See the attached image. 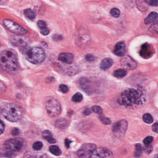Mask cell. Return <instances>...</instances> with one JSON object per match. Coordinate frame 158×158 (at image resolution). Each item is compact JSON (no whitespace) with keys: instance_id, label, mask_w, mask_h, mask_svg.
<instances>
[{"instance_id":"obj_1","label":"cell","mask_w":158,"mask_h":158,"mask_svg":"<svg viewBox=\"0 0 158 158\" xmlns=\"http://www.w3.org/2000/svg\"><path fill=\"white\" fill-rule=\"evenodd\" d=\"M145 102V95L143 92L137 89L125 90L120 95L118 103L124 106H132V105H141Z\"/></svg>"},{"instance_id":"obj_2","label":"cell","mask_w":158,"mask_h":158,"mask_svg":"<svg viewBox=\"0 0 158 158\" xmlns=\"http://www.w3.org/2000/svg\"><path fill=\"white\" fill-rule=\"evenodd\" d=\"M0 67L7 72H15L19 69L17 56L10 50H5L0 54Z\"/></svg>"},{"instance_id":"obj_3","label":"cell","mask_w":158,"mask_h":158,"mask_svg":"<svg viewBox=\"0 0 158 158\" xmlns=\"http://www.w3.org/2000/svg\"><path fill=\"white\" fill-rule=\"evenodd\" d=\"M2 114L7 120L11 122H17L20 120L23 116V110L22 108L17 104H7L3 108Z\"/></svg>"},{"instance_id":"obj_4","label":"cell","mask_w":158,"mask_h":158,"mask_svg":"<svg viewBox=\"0 0 158 158\" xmlns=\"http://www.w3.org/2000/svg\"><path fill=\"white\" fill-rule=\"evenodd\" d=\"M26 58L32 64H40L46 59V52L41 47L29 48L26 52Z\"/></svg>"},{"instance_id":"obj_5","label":"cell","mask_w":158,"mask_h":158,"mask_svg":"<svg viewBox=\"0 0 158 158\" xmlns=\"http://www.w3.org/2000/svg\"><path fill=\"white\" fill-rule=\"evenodd\" d=\"M4 26L6 27L7 30H9L10 32L14 33V34H18V35H22V34H26L27 31L21 27L20 24H18L17 22H15L11 20H3Z\"/></svg>"},{"instance_id":"obj_6","label":"cell","mask_w":158,"mask_h":158,"mask_svg":"<svg viewBox=\"0 0 158 158\" xmlns=\"http://www.w3.org/2000/svg\"><path fill=\"white\" fill-rule=\"evenodd\" d=\"M46 111L50 116L55 118V116H58L61 113V105H60L58 100L50 99L46 103Z\"/></svg>"},{"instance_id":"obj_7","label":"cell","mask_w":158,"mask_h":158,"mask_svg":"<svg viewBox=\"0 0 158 158\" xmlns=\"http://www.w3.org/2000/svg\"><path fill=\"white\" fill-rule=\"evenodd\" d=\"M24 141L21 139H10L7 140L5 143V147L7 148V151L10 152H19L23 148Z\"/></svg>"},{"instance_id":"obj_8","label":"cell","mask_w":158,"mask_h":158,"mask_svg":"<svg viewBox=\"0 0 158 158\" xmlns=\"http://www.w3.org/2000/svg\"><path fill=\"white\" fill-rule=\"evenodd\" d=\"M96 145L93 143H86L83 144L81 147L78 150L77 155L79 157H91L93 152L95 151Z\"/></svg>"},{"instance_id":"obj_9","label":"cell","mask_w":158,"mask_h":158,"mask_svg":"<svg viewBox=\"0 0 158 158\" xmlns=\"http://www.w3.org/2000/svg\"><path fill=\"white\" fill-rule=\"evenodd\" d=\"M128 128V122L126 120H120L113 126V132L116 136H123L125 134Z\"/></svg>"},{"instance_id":"obj_10","label":"cell","mask_w":158,"mask_h":158,"mask_svg":"<svg viewBox=\"0 0 158 158\" xmlns=\"http://www.w3.org/2000/svg\"><path fill=\"white\" fill-rule=\"evenodd\" d=\"M120 63L123 66V67H125L127 69H135L137 67V64L135 62V60H133L130 56H123L120 60Z\"/></svg>"},{"instance_id":"obj_11","label":"cell","mask_w":158,"mask_h":158,"mask_svg":"<svg viewBox=\"0 0 158 158\" xmlns=\"http://www.w3.org/2000/svg\"><path fill=\"white\" fill-rule=\"evenodd\" d=\"M93 157H101V158H107V157H112L113 153L111 151H109L106 148H96L95 151L93 153Z\"/></svg>"},{"instance_id":"obj_12","label":"cell","mask_w":158,"mask_h":158,"mask_svg":"<svg viewBox=\"0 0 158 158\" xmlns=\"http://www.w3.org/2000/svg\"><path fill=\"white\" fill-rule=\"evenodd\" d=\"M153 52H155V50H153V48L152 47V46H150L149 44H142L141 47L140 55L143 58H149L153 56Z\"/></svg>"},{"instance_id":"obj_13","label":"cell","mask_w":158,"mask_h":158,"mask_svg":"<svg viewBox=\"0 0 158 158\" xmlns=\"http://www.w3.org/2000/svg\"><path fill=\"white\" fill-rule=\"evenodd\" d=\"M126 53V44L124 42H119L116 44L115 49H114V54L118 56H123Z\"/></svg>"},{"instance_id":"obj_14","label":"cell","mask_w":158,"mask_h":158,"mask_svg":"<svg viewBox=\"0 0 158 158\" xmlns=\"http://www.w3.org/2000/svg\"><path fill=\"white\" fill-rule=\"evenodd\" d=\"M59 61H61L65 64H71L74 59V56L71 53H61L58 56Z\"/></svg>"},{"instance_id":"obj_15","label":"cell","mask_w":158,"mask_h":158,"mask_svg":"<svg viewBox=\"0 0 158 158\" xmlns=\"http://www.w3.org/2000/svg\"><path fill=\"white\" fill-rule=\"evenodd\" d=\"M144 22L146 24H153V23H157L158 22V14L156 12H152L150 13L147 18L145 19Z\"/></svg>"},{"instance_id":"obj_16","label":"cell","mask_w":158,"mask_h":158,"mask_svg":"<svg viewBox=\"0 0 158 158\" xmlns=\"http://www.w3.org/2000/svg\"><path fill=\"white\" fill-rule=\"evenodd\" d=\"M136 5L139 9L142 11V12H144V11L148 9L149 3L146 0H136Z\"/></svg>"},{"instance_id":"obj_17","label":"cell","mask_w":158,"mask_h":158,"mask_svg":"<svg viewBox=\"0 0 158 158\" xmlns=\"http://www.w3.org/2000/svg\"><path fill=\"white\" fill-rule=\"evenodd\" d=\"M112 65H113V60L111 58H104L102 60V62H101L100 67H101V69L105 70V69H109Z\"/></svg>"},{"instance_id":"obj_18","label":"cell","mask_w":158,"mask_h":158,"mask_svg":"<svg viewBox=\"0 0 158 158\" xmlns=\"http://www.w3.org/2000/svg\"><path fill=\"white\" fill-rule=\"evenodd\" d=\"M43 138L46 140L49 143H56V140L53 138V135L49 130H44L43 132Z\"/></svg>"},{"instance_id":"obj_19","label":"cell","mask_w":158,"mask_h":158,"mask_svg":"<svg viewBox=\"0 0 158 158\" xmlns=\"http://www.w3.org/2000/svg\"><path fill=\"white\" fill-rule=\"evenodd\" d=\"M55 125H56V128H58V129L63 130V129H65L67 125H69V122H67V120L65 119V118H60L58 120H56Z\"/></svg>"},{"instance_id":"obj_20","label":"cell","mask_w":158,"mask_h":158,"mask_svg":"<svg viewBox=\"0 0 158 158\" xmlns=\"http://www.w3.org/2000/svg\"><path fill=\"white\" fill-rule=\"evenodd\" d=\"M127 74V71L125 69H116L115 72H114V76L116 78H119L121 79L123 77H125Z\"/></svg>"},{"instance_id":"obj_21","label":"cell","mask_w":158,"mask_h":158,"mask_svg":"<svg viewBox=\"0 0 158 158\" xmlns=\"http://www.w3.org/2000/svg\"><path fill=\"white\" fill-rule=\"evenodd\" d=\"M24 15L29 19V20H34V18H35V13L33 12V10L32 9H25Z\"/></svg>"},{"instance_id":"obj_22","label":"cell","mask_w":158,"mask_h":158,"mask_svg":"<svg viewBox=\"0 0 158 158\" xmlns=\"http://www.w3.org/2000/svg\"><path fill=\"white\" fill-rule=\"evenodd\" d=\"M49 151H50V153H53L54 155H59L60 153H61V151H60V149L58 147V146H56V145L50 146Z\"/></svg>"},{"instance_id":"obj_23","label":"cell","mask_w":158,"mask_h":158,"mask_svg":"<svg viewBox=\"0 0 158 158\" xmlns=\"http://www.w3.org/2000/svg\"><path fill=\"white\" fill-rule=\"evenodd\" d=\"M142 119H143V121L145 123H147V124H151L153 121V116L150 115V114H144L143 116H142Z\"/></svg>"},{"instance_id":"obj_24","label":"cell","mask_w":158,"mask_h":158,"mask_svg":"<svg viewBox=\"0 0 158 158\" xmlns=\"http://www.w3.org/2000/svg\"><path fill=\"white\" fill-rule=\"evenodd\" d=\"M82 95H81V93H75V95L72 96V101L73 102H76V103H79V102H81L82 101Z\"/></svg>"},{"instance_id":"obj_25","label":"cell","mask_w":158,"mask_h":158,"mask_svg":"<svg viewBox=\"0 0 158 158\" xmlns=\"http://www.w3.org/2000/svg\"><path fill=\"white\" fill-rule=\"evenodd\" d=\"M32 148H33V150H35V151H39V150L43 148V143L41 141H36L33 143Z\"/></svg>"},{"instance_id":"obj_26","label":"cell","mask_w":158,"mask_h":158,"mask_svg":"<svg viewBox=\"0 0 158 158\" xmlns=\"http://www.w3.org/2000/svg\"><path fill=\"white\" fill-rule=\"evenodd\" d=\"M135 148H136V151H135V156H141V153H142V148H141V144H136Z\"/></svg>"},{"instance_id":"obj_27","label":"cell","mask_w":158,"mask_h":158,"mask_svg":"<svg viewBox=\"0 0 158 158\" xmlns=\"http://www.w3.org/2000/svg\"><path fill=\"white\" fill-rule=\"evenodd\" d=\"M110 14H111L112 17H114V18H118V16L120 15V11H119L118 9H111V11H110Z\"/></svg>"},{"instance_id":"obj_28","label":"cell","mask_w":158,"mask_h":158,"mask_svg":"<svg viewBox=\"0 0 158 158\" xmlns=\"http://www.w3.org/2000/svg\"><path fill=\"white\" fill-rule=\"evenodd\" d=\"M153 138L151 137V136H148V137H146L143 140V143H144L145 146H150L152 142H153Z\"/></svg>"},{"instance_id":"obj_29","label":"cell","mask_w":158,"mask_h":158,"mask_svg":"<svg viewBox=\"0 0 158 158\" xmlns=\"http://www.w3.org/2000/svg\"><path fill=\"white\" fill-rule=\"evenodd\" d=\"M15 40H16V41H14L13 39L11 41H12L13 44H16V46H26V43L22 39H15Z\"/></svg>"},{"instance_id":"obj_30","label":"cell","mask_w":158,"mask_h":158,"mask_svg":"<svg viewBox=\"0 0 158 158\" xmlns=\"http://www.w3.org/2000/svg\"><path fill=\"white\" fill-rule=\"evenodd\" d=\"M92 111L95 112V113H96V114H99V115H101V114L103 113L102 108H101L100 106H98V105H95V106H93Z\"/></svg>"},{"instance_id":"obj_31","label":"cell","mask_w":158,"mask_h":158,"mask_svg":"<svg viewBox=\"0 0 158 158\" xmlns=\"http://www.w3.org/2000/svg\"><path fill=\"white\" fill-rule=\"evenodd\" d=\"M59 90H60V92H62L63 93H66L69 92V87L65 84H61L59 86Z\"/></svg>"},{"instance_id":"obj_32","label":"cell","mask_w":158,"mask_h":158,"mask_svg":"<svg viewBox=\"0 0 158 158\" xmlns=\"http://www.w3.org/2000/svg\"><path fill=\"white\" fill-rule=\"evenodd\" d=\"M150 31L155 32H156L158 34V22H157V23H153L151 27H150Z\"/></svg>"},{"instance_id":"obj_33","label":"cell","mask_w":158,"mask_h":158,"mask_svg":"<svg viewBox=\"0 0 158 158\" xmlns=\"http://www.w3.org/2000/svg\"><path fill=\"white\" fill-rule=\"evenodd\" d=\"M101 121H102L103 124H105V125H109V124L111 123V120L107 118H100Z\"/></svg>"},{"instance_id":"obj_34","label":"cell","mask_w":158,"mask_h":158,"mask_svg":"<svg viewBox=\"0 0 158 158\" xmlns=\"http://www.w3.org/2000/svg\"><path fill=\"white\" fill-rule=\"evenodd\" d=\"M38 27L40 29H44V28H46V23L43 20H39L38 21Z\"/></svg>"},{"instance_id":"obj_35","label":"cell","mask_w":158,"mask_h":158,"mask_svg":"<svg viewBox=\"0 0 158 158\" xmlns=\"http://www.w3.org/2000/svg\"><path fill=\"white\" fill-rule=\"evenodd\" d=\"M95 58L93 55H87L86 56V60L89 61V62H93L95 61Z\"/></svg>"},{"instance_id":"obj_36","label":"cell","mask_w":158,"mask_h":158,"mask_svg":"<svg viewBox=\"0 0 158 158\" xmlns=\"http://www.w3.org/2000/svg\"><path fill=\"white\" fill-rule=\"evenodd\" d=\"M149 5L153 7H157L158 6V0H149Z\"/></svg>"},{"instance_id":"obj_37","label":"cell","mask_w":158,"mask_h":158,"mask_svg":"<svg viewBox=\"0 0 158 158\" xmlns=\"http://www.w3.org/2000/svg\"><path fill=\"white\" fill-rule=\"evenodd\" d=\"M41 30V33H42L43 35H47L49 34V30L47 28H44V29H40Z\"/></svg>"},{"instance_id":"obj_38","label":"cell","mask_w":158,"mask_h":158,"mask_svg":"<svg viewBox=\"0 0 158 158\" xmlns=\"http://www.w3.org/2000/svg\"><path fill=\"white\" fill-rule=\"evenodd\" d=\"M4 130H5V126H4V123L0 120V134L4 132Z\"/></svg>"},{"instance_id":"obj_39","label":"cell","mask_w":158,"mask_h":158,"mask_svg":"<svg viewBox=\"0 0 158 158\" xmlns=\"http://www.w3.org/2000/svg\"><path fill=\"white\" fill-rule=\"evenodd\" d=\"M153 130L155 131V132L158 133V122L157 123H155L153 125Z\"/></svg>"},{"instance_id":"obj_40","label":"cell","mask_w":158,"mask_h":158,"mask_svg":"<svg viewBox=\"0 0 158 158\" xmlns=\"http://www.w3.org/2000/svg\"><path fill=\"white\" fill-rule=\"evenodd\" d=\"M19 134H20V130H19L18 129H14L12 130V135H13V136H18Z\"/></svg>"},{"instance_id":"obj_41","label":"cell","mask_w":158,"mask_h":158,"mask_svg":"<svg viewBox=\"0 0 158 158\" xmlns=\"http://www.w3.org/2000/svg\"><path fill=\"white\" fill-rule=\"evenodd\" d=\"M70 143H71V141L69 140V139H66V140H65V145H66L67 148H69L70 147Z\"/></svg>"},{"instance_id":"obj_42","label":"cell","mask_w":158,"mask_h":158,"mask_svg":"<svg viewBox=\"0 0 158 158\" xmlns=\"http://www.w3.org/2000/svg\"><path fill=\"white\" fill-rule=\"evenodd\" d=\"M90 113H91V109H89V108H85V110H84V112H83V114H84L85 116H88V115H90Z\"/></svg>"},{"instance_id":"obj_43","label":"cell","mask_w":158,"mask_h":158,"mask_svg":"<svg viewBox=\"0 0 158 158\" xmlns=\"http://www.w3.org/2000/svg\"><path fill=\"white\" fill-rule=\"evenodd\" d=\"M53 38H54L55 40H56V38H58V40H61V39H62V37H61V36H59V35H54V37H53Z\"/></svg>"},{"instance_id":"obj_44","label":"cell","mask_w":158,"mask_h":158,"mask_svg":"<svg viewBox=\"0 0 158 158\" xmlns=\"http://www.w3.org/2000/svg\"><path fill=\"white\" fill-rule=\"evenodd\" d=\"M7 2V0H0V5H2V4H5Z\"/></svg>"}]
</instances>
